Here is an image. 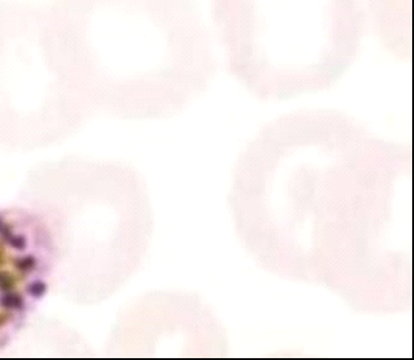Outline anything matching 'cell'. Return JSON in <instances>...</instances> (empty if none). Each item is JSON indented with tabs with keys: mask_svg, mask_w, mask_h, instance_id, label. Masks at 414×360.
<instances>
[{
	"mask_svg": "<svg viewBox=\"0 0 414 360\" xmlns=\"http://www.w3.org/2000/svg\"><path fill=\"white\" fill-rule=\"evenodd\" d=\"M0 305L9 310H20L23 306V300L18 294L7 293L0 297Z\"/></svg>",
	"mask_w": 414,
	"mask_h": 360,
	"instance_id": "1",
	"label": "cell"
},
{
	"mask_svg": "<svg viewBox=\"0 0 414 360\" xmlns=\"http://www.w3.org/2000/svg\"><path fill=\"white\" fill-rule=\"evenodd\" d=\"M1 234L3 235L6 240L8 241V243L13 248H15L17 250H25L26 248L27 243H26L25 236L12 235V233L7 229V227H5V229L1 232Z\"/></svg>",
	"mask_w": 414,
	"mask_h": 360,
	"instance_id": "2",
	"label": "cell"
},
{
	"mask_svg": "<svg viewBox=\"0 0 414 360\" xmlns=\"http://www.w3.org/2000/svg\"><path fill=\"white\" fill-rule=\"evenodd\" d=\"M46 292V285L42 280H35L27 286V293L35 298H40Z\"/></svg>",
	"mask_w": 414,
	"mask_h": 360,
	"instance_id": "3",
	"label": "cell"
},
{
	"mask_svg": "<svg viewBox=\"0 0 414 360\" xmlns=\"http://www.w3.org/2000/svg\"><path fill=\"white\" fill-rule=\"evenodd\" d=\"M16 267L21 271L33 270L35 266V259L32 255H27L16 260Z\"/></svg>",
	"mask_w": 414,
	"mask_h": 360,
	"instance_id": "4",
	"label": "cell"
},
{
	"mask_svg": "<svg viewBox=\"0 0 414 360\" xmlns=\"http://www.w3.org/2000/svg\"><path fill=\"white\" fill-rule=\"evenodd\" d=\"M13 285L12 278L9 273L1 271L0 272V288L3 291L9 290Z\"/></svg>",
	"mask_w": 414,
	"mask_h": 360,
	"instance_id": "5",
	"label": "cell"
},
{
	"mask_svg": "<svg viewBox=\"0 0 414 360\" xmlns=\"http://www.w3.org/2000/svg\"><path fill=\"white\" fill-rule=\"evenodd\" d=\"M5 229V226L3 225V223H2V221L0 220V233L2 232V230Z\"/></svg>",
	"mask_w": 414,
	"mask_h": 360,
	"instance_id": "6",
	"label": "cell"
}]
</instances>
